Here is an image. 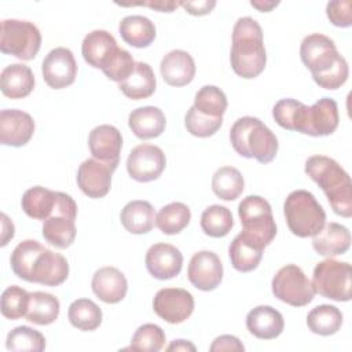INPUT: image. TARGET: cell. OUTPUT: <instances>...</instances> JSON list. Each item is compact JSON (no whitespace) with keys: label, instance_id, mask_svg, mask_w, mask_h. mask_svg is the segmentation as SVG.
I'll return each mask as SVG.
<instances>
[{"label":"cell","instance_id":"obj_1","mask_svg":"<svg viewBox=\"0 0 352 352\" xmlns=\"http://www.w3.org/2000/svg\"><path fill=\"white\" fill-rule=\"evenodd\" d=\"M230 62L234 73L242 78H256L263 73L267 63V52L263 30L256 19L243 16L235 22Z\"/></svg>","mask_w":352,"mask_h":352},{"label":"cell","instance_id":"obj_2","mask_svg":"<svg viewBox=\"0 0 352 352\" xmlns=\"http://www.w3.org/2000/svg\"><path fill=\"white\" fill-rule=\"evenodd\" d=\"M305 173L323 190L334 213L352 216V183L345 169L333 158L312 155L305 161Z\"/></svg>","mask_w":352,"mask_h":352},{"label":"cell","instance_id":"obj_3","mask_svg":"<svg viewBox=\"0 0 352 352\" xmlns=\"http://www.w3.org/2000/svg\"><path fill=\"white\" fill-rule=\"evenodd\" d=\"M230 140L234 150L245 157L254 158L261 164L271 162L278 153V139L256 117H241L230 129Z\"/></svg>","mask_w":352,"mask_h":352},{"label":"cell","instance_id":"obj_4","mask_svg":"<svg viewBox=\"0 0 352 352\" xmlns=\"http://www.w3.org/2000/svg\"><path fill=\"white\" fill-rule=\"evenodd\" d=\"M283 213L292 234L300 238L316 235L326 224V213L312 192L292 191L283 205Z\"/></svg>","mask_w":352,"mask_h":352},{"label":"cell","instance_id":"obj_5","mask_svg":"<svg viewBox=\"0 0 352 352\" xmlns=\"http://www.w3.org/2000/svg\"><path fill=\"white\" fill-rule=\"evenodd\" d=\"M315 293L334 301L352 298V268L349 263L326 258L316 264L312 275Z\"/></svg>","mask_w":352,"mask_h":352},{"label":"cell","instance_id":"obj_6","mask_svg":"<svg viewBox=\"0 0 352 352\" xmlns=\"http://www.w3.org/2000/svg\"><path fill=\"white\" fill-rule=\"evenodd\" d=\"M238 214L243 231L263 248L268 246L276 235V224L271 205L260 195H248L238 205Z\"/></svg>","mask_w":352,"mask_h":352},{"label":"cell","instance_id":"obj_7","mask_svg":"<svg viewBox=\"0 0 352 352\" xmlns=\"http://www.w3.org/2000/svg\"><path fill=\"white\" fill-rule=\"evenodd\" d=\"M41 45V33L29 21L4 19L0 30V50L22 60L33 59Z\"/></svg>","mask_w":352,"mask_h":352},{"label":"cell","instance_id":"obj_8","mask_svg":"<svg viewBox=\"0 0 352 352\" xmlns=\"http://www.w3.org/2000/svg\"><path fill=\"white\" fill-rule=\"evenodd\" d=\"M271 287L278 300L292 307L308 305L315 297L312 282L296 264H286L279 268L272 278Z\"/></svg>","mask_w":352,"mask_h":352},{"label":"cell","instance_id":"obj_9","mask_svg":"<svg viewBox=\"0 0 352 352\" xmlns=\"http://www.w3.org/2000/svg\"><path fill=\"white\" fill-rule=\"evenodd\" d=\"M300 56L311 74L318 76L326 73L334 66L340 58V52L330 37L322 33H312L302 38Z\"/></svg>","mask_w":352,"mask_h":352},{"label":"cell","instance_id":"obj_10","mask_svg":"<svg viewBox=\"0 0 352 352\" xmlns=\"http://www.w3.org/2000/svg\"><path fill=\"white\" fill-rule=\"evenodd\" d=\"M166 165L164 151L154 144H139L133 147L126 158L129 176L140 183L155 180L161 176Z\"/></svg>","mask_w":352,"mask_h":352},{"label":"cell","instance_id":"obj_11","mask_svg":"<svg viewBox=\"0 0 352 352\" xmlns=\"http://www.w3.org/2000/svg\"><path fill=\"white\" fill-rule=\"evenodd\" d=\"M153 309L165 322L177 324L191 316L194 311V297L186 289L164 287L155 293Z\"/></svg>","mask_w":352,"mask_h":352},{"label":"cell","instance_id":"obj_12","mask_svg":"<svg viewBox=\"0 0 352 352\" xmlns=\"http://www.w3.org/2000/svg\"><path fill=\"white\" fill-rule=\"evenodd\" d=\"M41 73L45 84L54 89L72 85L77 76V63L73 52L65 47L51 50L43 59Z\"/></svg>","mask_w":352,"mask_h":352},{"label":"cell","instance_id":"obj_13","mask_svg":"<svg viewBox=\"0 0 352 352\" xmlns=\"http://www.w3.org/2000/svg\"><path fill=\"white\" fill-rule=\"evenodd\" d=\"M67 260L62 254L43 246L33 260L28 282L55 287L62 285L67 279Z\"/></svg>","mask_w":352,"mask_h":352},{"label":"cell","instance_id":"obj_14","mask_svg":"<svg viewBox=\"0 0 352 352\" xmlns=\"http://www.w3.org/2000/svg\"><path fill=\"white\" fill-rule=\"evenodd\" d=\"M187 276L194 287L202 292L214 290L223 280V264L210 250L197 252L190 260Z\"/></svg>","mask_w":352,"mask_h":352},{"label":"cell","instance_id":"obj_15","mask_svg":"<svg viewBox=\"0 0 352 352\" xmlns=\"http://www.w3.org/2000/svg\"><path fill=\"white\" fill-rule=\"evenodd\" d=\"M88 146L95 160L107 165L113 172L117 169L122 148V136L116 126L109 124L95 126L89 132Z\"/></svg>","mask_w":352,"mask_h":352},{"label":"cell","instance_id":"obj_16","mask_svg":"<svg viewBox=\"0 0 352 352\" xmlns=\"http://www.w3.org/2000/svg\"><path fill=\"white\" fill-rule=\"evenodd\" d=\"M33 132L34 121L30 114L16 109H4L0 111L1 144L22 147L32 139Z\"/></svg>","mask_w":352,"mask_h":352},{"label":"cell","instance_id":"obj_17","mask_svg":"<svg viewBox=\"0 0 352 352\" xmlns=\"http://www.w3.org/2000/svg\"><path fill=\"white\" fill-rule=\"evenodd\" d=\"M146 268L151 276L160 280L177 276L183 267V254L169 243H155L146 253Z\"/></svg>","mask_w":352,"mask_h":352},{"label":"cell","instance_id":"obj_18","mask_svg":"<svg viewBox=\"0 0 352 352\" xmlns=\"http://www.w3.org/2000/svg\"><path fill=\"white\" fill-rule=\"evenodd\" d=\"M121 48L117 45L116 38L107 30H92L89 32L81 45L84 60L96 69L104 70Z\"/></svg>","mask_w":352,"mask_h":352},{"label":"cell","instance_id":"obj_19","mask_svg":"<svg viewBox=\"0 0 352 352\" xmlns=\"http://www.w3.org/2000/svg\"><path fill=\"white\" fill-rule=\"evenodd\" d=\"M113 170L103 162L88 158L77 170V184L80 190L89 198H102L107 195L111 187Z\"/></svg>","mask_w":352,"mask_h":352},{"label":"cell","instance_id":"obj_20","mask_svg":"<svg viewBox=\"0 0 352 352\" xmlns=\"http://www.w3.org/2000/svg\"><path fill=\"white\" fill-rule=\"evenodd\" d=\"M340 116L334 99L322 98L311 107H308L307 121L302 133L309 136L331 135L338 126Z\"/></svg>","mask_w":352,"mask_h":352},{"label":"cell","instance_id":"obj_21","mask_svg":"<svg viewBox=\"0 0 352 352\" xmlns=\"http://www.w3.org/2000/svg\"><path fill=\"white\" fill-rule=\"evenodd\" d=\"M92 292L106 304H117L124 300L128 282L125 275L116 267H102L92 276Z\"/></svg>","mask_w":352,"mask_h":352},{"label":"cell","instance_id":"obj_22","mask_svg":"<svg viewBox=\"0 0 352 352\" xmlns=\"http://www.w3.org/2000/svg\"><path fill=\"white\" fill-rule=\"evenodd\" d=\"M160 70L168 85L184 87L194 80L195 62L187 51L173 50L162 58Z\"/></svg>","mask_w":352,"mask_h":352},{"label":"cell","instance_id":"obj_23","mask_svg":"<svg viewBox=\"0 0 352 352\" xmlns=\"http://www.w3.org/2000/svg\"><path fill=\"white\" fill-rule=\"evenodd\" d=\"M246 327L252 336L260 340H274L285 327L282 314L270 305H257L246 315Z\"/></svg>","mask_w":352,"mask_h":352},{"label":"cell","instance_id":"obj_24","mask_svg":"<svg viewBox=\"0 0 352 352\" xmlns=\"http://www.w3.org/2000/svg\"><path fill=\"white\" fill-rule=\"evenodd\" d=\"M312 246L315 252L324 257H334L346 253L351 246L349 230L338 223H329L314 235Z\"/></svg>","mask_w":352,"mask_h":352},{"label":"cell","instance_id":"obj_25","mask_svg":"<svg viewBox=\"0 0 352 352\" xmlns=\"http://www.w3.org/2000/svg\"><path fill=\"white\" fill-rule=\"evenodd\" d=\"M263 252L264 248L245 232H239L228 248L231 264L239 272H250L256 270L261 261Z\"/></svg>","mask_w":352,"mask_h":352},{"label":"cell","instance_id":"obj_26","mask_svg":"<svg viewBox=\"0 0 352 352\" xmlns=\"http://www.w3.org/2000/svg\"><path fill=\"white\" fill-rule=\"evenodd\" d=\"M0 88L3 95L11 99H22L34 88V74L32 69L22 63L8 65L1 70Z\"/></svg>","mask_w":352,"mask_h":352},{"label":"cell","instance_id":"obj_27","mask_svg":"<svg viewBox=\"0 0 352 352\" xmlns=\"http://www.w3.org/2000/svg\"><path fill=\"white\" fill-rule=\"evenodd\" d=\"M128 125L139 139H153L165 131L166 118L161 109L154 106L138 107L131 111Z\"/></svg>","mask_w":352,"mask_h":352},{"label":"cell","instance_id":"obj_28","mask_svg":"<svg viewBox=\"0 0 352 352\" xmlns=\"http://www.w3.org/2000/svg\"><path fill=\"white\" fill-rule=\"evenodd\" d=\"M121 224L124 228L136 235L147 234L155 224V212L150 202L136 199L128 202L120 214Z\"/></svg>","mask_w":352,"mask_h":352},{"label":"cell","instance_id":"obj_29","mask_svg":"<svg viewBox=\"0 0 352 352\" xmlns=\"http://www.w3.org/2000/svg\"><path fill=\"white\" fill-rule=\"evenodd\" d=\"M157 80L151 66L146 62H136L135 69L128 78L118 84L121 92L133 100H140L151 96L155 91Z\"/></svg>","mask_w":352,"mask_h":352},{"label":"cell","instance_id":"obj_30","mask_svg":"<svg viewBox=\"0 0 352 352\" xmlns=\"http://www.w3.org/2000/svg\"><path fill=\"white\" fill-rule=\"evenodd\" d=\"M122 40L136 48L148 47L155 38L154 23L143 15H128L118 25Z\"/></svg>","mask_w":352,"mask_h":352},{"label":"cell","instance_id":"obj_31","mask_svg":"<svg viewBox=\"0 0 352 352\" xmlns=\"http://www.w3.org/2000/svg\"><path fill=\"white\" fill-rule=\"evenodd\" d=\"M22 210L34 220H47L52 216L56 206V191L34 186L22 195Z\"/></svg>","mask_w":352,"mask_h":352},{"label":"cell","instance_id":"obj_32","mask_svg":"<svg viewBox=\"0 0 352 352\" xmlns=\"http://www.w3.org/2000/svg\"><path fill=\"white\" fill-rule=\"evenodd\" d=\"M60 304L59 300L45 292L30 293L29 307L25 318L38 326H47L56 320L59 315Z\"/></svg>","mask_w":352,"mask_h":352},{"label":"cell","instance_id":"obj_33","mask_svg":"<svg viewBox=\"0 0 352 352\" xmlns=\"http://www.w3.org/2000/svg\"><path fill=\"white\" fill-rule=\"evenodd\" d=\"M308 114V106L296 99H280L272 109V117L276 124L287 131L302 133Z\"/></svg>","mask_w":352,"mask_h":352},{"label":"cell","instance_id":"obj_34","mask_svg":"<svg viewBox=\"0 0 352 352\" xmlns=\"http://www.w3.org/2000/svg\"><path fill=\"white\" fill-rule=\"evenodd\" d=\"M76 220L62 216L54 214L44 220L41 234L44 239L58 249L69 248L76 238Z\"/></svg>","mask_w":352,"mask_h":352},{"label":"cell","instance_id":"obj_35","mask_svg":"<svg viewBox=\"0 0 352 352\" xmlns=\"http://www.w3.org/2000/svg\"><path fill=\"white\" fill-rule=\"evenodd\" d=\"M342 324L341 311L330 304H320L312 308L307 315L308 329L319 336H333Z\"/></svg>","mask_w":352,"mask_h":352},{"label":"cell","instance_id":"obj_36","mask_svg":"<svg viewBox=\"0 0 352 352\" xmlns=\"http://www.w3.org/2000/svg\"><path fill=\"white\" fill-rule=\"evenodd\" d=\"M67 318L73 327L81 331H94L102 323V309L89 298L74 300L67 311Z\"/></svg>","mask_w":352,"mask_h":352},{"label":"cell","instance_id":"obj_37","mask_svg":"<svg viewBox=\"0 0 352 352\" xmlns=\"http://www.w3.org/2000/svg\"><path fill=\"white\" fill-rule=\"evenodd\" d=\"M243 187V176L234 166H221L212 177V190L223 201L236 199L242 194Z\"/></svg>","mask_w":352,"mask_h":352},{"label":"cell","instance_id":"obj_38","mask_svg":"<svg viewBox=\"0 0 352 352\" xmlns=\"http://www.w3.org/2000/svg\"><path fill=\"white\" fill-rule=\"evenodd\" d=\"M191 220V210L183 202H170L160 209L155 216V226L166 235L179 234Z\"/></svg>","mask_w":352,"mask_h":352},{"label":"cell","instance_id":"obj_39","mask_svg":"<svg viewBox=\"0 0 352 352\" xmlns=\"http://www.w3.org/2000/svg\"><path fill=\"white\" fill-rule=\"evenodd\" d=\"M234 226V219L228 208L221 205L208 206L201 214V228L212 238L226 236Z\"/></svg>","mask_w":352,"mask_h":352},{"label":"cell","instance_id":"obj_40","mask_svg":"<svg viewBox=\"0 0 352 352\" xmlns=\"http://www.w3.org/2000/svg\"><path fill=\"white\" fill-rule=\"evenodd\" d=\"M6 346L8 351L16 352H41L45 349V338L40 331L29 326H18L8 333Z\"/></svg>","mask_w":352,"mask_h":352},{"label":"cell","instance_id":"obj_41","mask_svg":"<svg viewBox=\"0 0 352 352\" xmlns=\"http://www.w3.org/2000/svg\"><path fill=\"white\" fill-rule=\"evenodd\" d=\"M192 106L205 116L220 118L227 110V98L216 85H205L195 94Z\"/></svg>","mask_w":352,"mask_h":352},{"label":"cell","instance_id":"obj_42","mask_svg":"<svg viewBox=\"0 0 352 352\" xmlns=\"http://www.w3.org/2000/svg\"><path fill=\"white\" fill-rule=\"evenodd\" d=\"M29 298L30 293H28L25 289L16 285L8 286L1 294V315L11 320L25 316L29 307Z\"/></svg>","mask_w":352,"mask_h":352},{"label":"cell","instance_id":"obj_43","mask_svg":"<svg viewBox=\"0 0 352 352\" xmlns=\"http://www.w3.org/2000/svg\"><path fill=\"white\" fill-rule=\"evenodd\" d=\"M165 344V333L164 330L154 323H144L132 336L131 346L132 351H147V352H158L162 349Z\"/></svg>","mask_w":352,"mask_h":352},{"label":"cell","instance_id":"obj_44","mask_svg":"<svg viewBox=\"0 0 352 352\" xmlns=\"http://www.w3.org/2000/svg\"><path fill=\"white\" fill-rule=\"evenodd\" d=\"M223 124V117L214 118L199 113L194 106H191L184 117V125L187 131L197 138H209L214 135Z\"/></svg>","mask_w":352,"mask_h":352},{"label":"cell","instance_id":"obj_45","mask_svg":"<svg viewBox=\"0 0 352 352\" xmlns=\"http://www.w3.org/2000/svg\"><path fill=\"white\" fill-rule=\"evenodd\" d=\"M348 76H349L348 63H346L345 58L342 55H340V58L337 59V62L334 63V66L330 70H327L323 74L312 76V78L319 87H322L324 89H337L345 84V81L348 80Z\"/></svg>","mask_w":352,"mask_h":352},{"label":"cell","instance_id":"obj_46","mask_svg":"<svg viewBox=\"0 0 352 352\" xmlns=\"http://www.w3.org/2000/svg\"><path fill=\"white\" fill-rule=\"evenodd\" d=\"M135 63L136 62L133 60L132 55L126 50L121 48L118 54L114 56V59L110 62V65L102 72L107 78L120 84L131 76V73L135 69Z\"/></svg>","mask_w":352,"mask_h":352},{"label":"cell","instance_id":"obj_47","mask_svg":"<svg viewBox=\"0 0 352 352\" xmlns=\"http://www.w3.org/2000/svg\"><path fill=\"white\" fill-rule=\"evenodd\" d=\"M326 15L334 26L349 28L352 25V1L334 0L326 6Z\"/></svg>","mask_w":352,"mask_h":352},{"label":"cell","instance_id":"obj_48","mask_svg":"<svg viewBox=\"0 0 352 352\" xmlns=\"http://www.w3.org/2000/svg\"><path fill=\"white\" fill-rule=\"evenodd\" d=\"M210 352H221V351H234V352H243L245 346L243 344L239 341V338H236L235 336H230V334H224L220 336L217 338H214V341L212 342V345L209 346Z\"/></svg>","mask_w":352,"mask_h":352},{"label":"cell","instance_id":"obj_49","mask_svg":"<svg viewBox=\"0 0 352 352\" xmlns=\"http://www.w3.org/2000/svg\"><path fill=\"white\" fill-rule=\"evenodd\" d=\"M179 6H182L191 15L202 16V15L209 14L214 8L216 1H213V0L212 1H208V0H204V1H179Z\"/></svg>","mask_w":352,"mask_h":352},{"label":"cell","instance_id":"obj_50","mask_svg":"<svg viewBox=\"0 0 352 352\" xmlns=\"http://www.w3.org/2000/svg\"><path fill=\"white\" fill-rule=\"evenodd\" d=\"M129 6H147L161 12H172L179 3L177 1H147V3H132Z\"/></svg>","mask_w":352,"mask_h":352},{"label":"cell","instance_id":"obj_51","mask_svg":"<svg viewBox=\"0 0 352 352\" xmlns=\"http://www.w3.org/2000/svg\"><path fill=\"white\" fill-rule=\"evenodd\" d=\"M1 227H3V231H1V246H6L8 243V241L12 239V236H14V224L7 217L6 213L1 214Z\"/></svg>","mask_w":352,"mask_h":352},{"label":"cell","instance_id":"obj_52","mask_svg":"<svg viewBox=\"0 0 352 352\" xmlns=\"http://www.w3.org/2000/svg\"><path fill=\"white\" fill-rule=\"evenodd\" d=\"M166 351H169V352H170V351H176V352H179V351H191V352H195L197 348H195V345L191 344L190 341H186V340H175V341H172V342L168 345Z\"/></svg>","mask_w":352,"mask_h":352},{"label":"cell","instance_id":"obj_53","mask_svg":"<svg viewBox=\"0 0 352 352\" xmlns=\"http://www.w3.org/2000/svg\"><path fill=\"white\" fill-rule=\"evenodd\" d=\"M279 3L278 1H250V6L257 8L258 11L263 12H268L271 11L274 7H276Z\"/></svg>","mask_w":352,"mask_h":352}]
</instances>
